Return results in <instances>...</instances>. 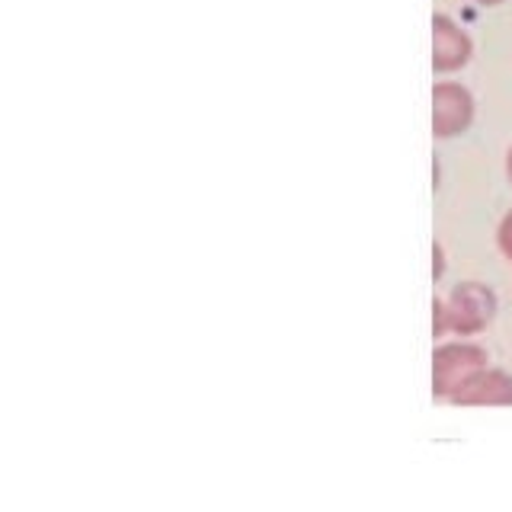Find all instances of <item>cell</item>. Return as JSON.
Masks as SVG:
<instances>
[{
    "mask_svg": "<svg viewBox=\"0 0 512 512\" xmlns=\"http://www.w3.org/2000/svg\"><path fill=\"white\" fill-rule=\"evenodd\" d=\"M496 311H500V298L487 282H458L445 298H432V340H445V336H474L484 333Z\"/></svg>",
    "mask_w": 512,
    "mask_h": 512,
    "instance_id": "6da1fadb",
    "label": "cell"
},
{
    "mask_svg": "<svg viewBox=\"0 0 512 512\" xmlns=\"http://www.w3.org/2000/svg\"><path fill=\"white\" fill-rule=\"evenodd\" d=\"M490 365L487 349L477 340H468V336H455V340L439 343L432 349L429 359V381H432V397L436 400H448L458 384L474 375L477 368Z\"/></svg>",
    "mask_w": 512,
    "mask_h": 512,
    "instance_id": "7a4b0ae2",
    "label": "cell"
},
{
    "mask_svg": "<svg viewBox=\"0 0 512 512\" xmlns=\"http://www.w3.org/2000/svg\"><path fill=\"white\" fill-rule=\"evenodd\" d=\"M477 103L474 93L458 80H436L432 84V138L452 141L474 125Z\"/></svg>",
    "mask_w": 512,
    "mask_h": 512,
    "instance_id": "3957f363",
    "label": "cell"
},
{
    "mask_svg": "<svg viewBox=\"0 0 512 512\" xmlns=\"http://www.w3.org/2000/svg\"><path fill=\"white\" fill-rule=\"evenodd\" d=\"M471 58H474V39L468 36V29L458 20H452L448 13L432 16V71L455 74L461 68H468Z\"/></svg>",
    "mask_w": 512,
    "mask_h": 512,
    "instance_id": "277c9868",
    "label": "cell"
},
{
    "mask_svg": "<svg viewBox=\"0 0 512 512\" xmlns=\"http://www.w3.org/2000/svg\"><path fill=\"white\" fill-rule=\"evenodd\" d=\"M455 407H512V375L506 368L484 365L464 378L448 397Z\"/></svg>",
    "mask_w": 512,
    "mask_h": 512,
    "instance_id": "5b68a950",
    "label": "cell"
},
{
    "mask_svg": "<svg viewBox=\"0 0 512 512\" xmlns=\"http://www.w3.org/2000/svg\"><path fill=\"white\" fill-rule=\"evenodd\" d=\"M496 250H500L503 260L512 263V208L496 224Z\"/></svg>",
    "mask_w": 512,
    "mask_h": 512,
    "instance_id": "8992f818",
    "label": "cell"
},
{
    "mask_svg": "<svg viewBox=\"0 0 512 512\" xmlns=\"http://www.w3.org/2000/svg\"><path fill=\"white\" fill-rule=\"evenodd\" d=\"M445 276V247L439 240H432V282H442Z\"/></svg>",
    "mask_w": 512,
    "mask_h": 512,
    "instance_id": "52a82bcc",
    "label": "cell"
},
{
    "mask_svg": "<svg viewBox=\"0 0 512 512\" xmlns=\"http://www.w3.org/2000/svg\"><path fill=\"white\" fill-rule=\"evenodd\" d=\"M506 180L512 183V144H509V151H506Z\"/></svg>",
    "mask_w": 512,
    "mask_h": 512,
    "instance_id": "ba28073f",
    "label": "cell"
},
{
    "mask_svg": "<svg viewBox=\"0 0 512 512\" xmlns=\"http://www.w3.org/2000/svg\"><path fill=\"white\" fill-rule=\"evenodd\" d=\"M474 4H480V7H500L503 0H474Z\"/></svg>",
    "mask_w": 512,
    "mask_h": 512,
    "instance_id": "9c48e42d",
    "label": "cell"
}]
</instances>
